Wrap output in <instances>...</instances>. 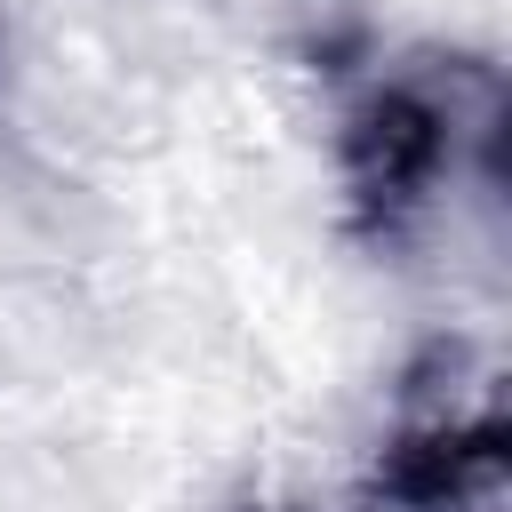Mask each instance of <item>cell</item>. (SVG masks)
<instances>
[{"label":"cell","mask_w":512,"mask_h":512,"mask_svg":"<svg viewBox=\"0 0 512 512\" xmlns=\"http://www.w3.org/2000/svg\"><path fill=\"white\" fill-rule=\"evenodd\" d=\"M464 136H496V72L472 56L448 64H408L392 72L352 120H344V200L352 232L368 248H400L440 184L456 176Z\"/></svg>","instance_id":"1"},{"label":"cell","mask_w":512,"mask_h":512,"mask_svg":"<svg viewBox=\"0 0 512 512\" xmlns=\"http://www.w3.org/2000/svg\"><path fill=\"white\" fill-rule=\"evenodd\" d=\"M512 464V424L504 408H408L392 440L376 448L368 496L384 512H496Z\"/></svg>","instance_id":"2"},{"label":"cell","mask_w":512,"mask_h":512,"mask_svg":"<svg viewBox=\"0 0 512 512\" xmlns=\"http://www.w3.org/2000/svg\"><path fill=\"white\" fill-rule=\"evenodd\" d=\"M264 512H280V504H264Z\"/></svg>","instance_id":"3"}]
</instances>
